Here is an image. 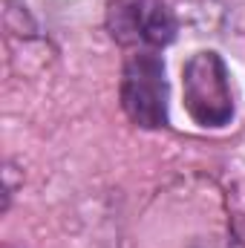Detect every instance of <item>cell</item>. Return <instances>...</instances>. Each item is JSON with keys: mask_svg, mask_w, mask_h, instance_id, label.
Masks as SVG:
<instances>
[{"mask_svg": "<svg viewBox=\"0 0 245 248\" xmlns=\"http://www.w3.org/2000/svg\"><path fill=\"white\" fill-rule=\"evenodd\" d=\"M107 29L127 49L159 52L176 38V17L162 0H110Z\"/></svg>", "mask_w": 245, "mask_h": 248, "instance_id": "3957f363", "label": "cell"}, {"mask_svg": "<svg viewBox=\"0 0 245 248\" xmlns=\"http://www.w3.org/2000/svg\"><path fill=\"white\" fill-rule=\"evenodd\" d=\"M184 110L199 127H225L234 119V95L228 84L225 61L205 49L190 55L182 69Z\"/></svg>", "mask_w": 245, "mask_h": 248, "instance_id": "6da1fadb", "label": "cell"}, {"mask_svg": "<svg viewBox=\"0 0 245 248\" xmlns=\"http://www.w3.org/2000/svg\"><path fill=\"white\" fill-rule=\"evenodd\" d=\"M122 107L136 127L159 130L168 124V78L159 52L136 49L122 69Z\"/></svg>", "mask_w": 245, "mask_h": 248, "instance_id": "7a4b0ae2", "label": "cell"}]
</instances>
